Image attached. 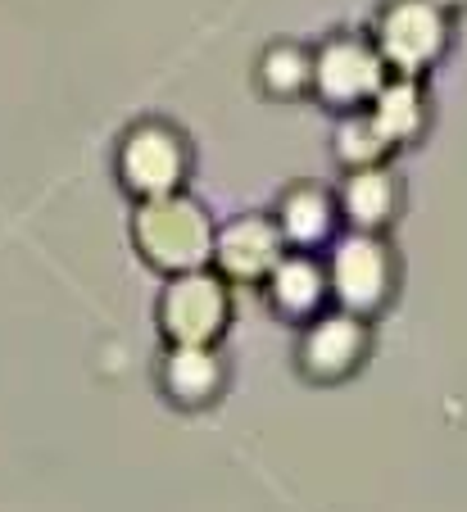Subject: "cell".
<instances>
[{"label": "cell", "mask_w": 467, "mask_h": 512, "mask_svg": "<svg viewBox=\"0 0 467 512\" xmlns=\"http://www.w3.org/2000/svg\"><path fill=\"white\" fill-rule=\"evenodd\" d=\"M341 209L350 223L363 227V232H368V227H381L390 213H395V186H390V177L381 173V168H359L341 195Z\"/></svg>", "instance_id": "obj_12"}, {"label": "cell", "mask_w": 467, "mask_h": 512, "mask_svg": "<svg viewBox=\"0 0 467 512\" xmlns=\"http://www.w3.org/2000/svg\"><path fill=\"white\" fill-rule=\"evenodd\" d=\"M268 295L286 318H313L327 304L331 281L313 259H277V268L268 272Z\"/></svg>", "instance_id": "obj_9"}, {"label": "cell", "mask_w": 467, "mask_h": 512, "mask_svg": "<svg viewBox=\"0 0 467 512\" xmlns=\"http://www.w3.org/2000/svg\"><path fill=\"white\" fill-rule=\"evenodd\" d=\"M118 173L141 200H159L182 182V141L168 127H137L118 150Z\"/></svg>", "instance_id": "obj_4"}, {"label": "cell", "mask_w": 467, "mask_h": 512, "mask_svg": "<svg viewBox=\"0 0 467 512\" xmlns=\"http://www.w3.org/2000/svg\"><path fill=\"white\" fill-rule=\"evenodd\" d=\"M336 223V200L318 186H300V191L286 195V209H282V241L286 245H300V250H313L322 245V236L331 232Z\"/></svg>", "instance_id": "obj_11"}, {"label": "cell", "mask_w": 467, "mask_h": 512, "mask_svg": "<svg viewBox=\"0 0 467 512\" xmlns=\"http://www.w3.org/2000/svg\"><path fill=\"white\" fill-rule=\"evenodd\" d=\"M331 300L341 304L345 313H377L390 295V281H395V268H390V254L381 250V241L372 236H350L345 245H336V259H331Z\"/></svg>", "instance_id": "obj_2"}, {"label": "cell", "mask_w": 467, "mask_h": 512, "mask_svg": "<svg viewBox=\"0 0 467 512\" xmlns=\"http://www.w3.org/2000/svg\"><path fill=\"white\" fill-rule=\"evenodd\" d=\"M313 82L331 105H359L381 91V55L359 41H336L313 64Z\"/></svg>", "instance_id": "obj_7"}, {"label": "cell", "mask_w": 467, "mask_h": 512, "mask_svg": "<svg viewBox=\"0 0 467 512\" xmlns=\"http://www.w3.org/2000/svg\"><path fill=\"white\" fill-rule=\"evenodd\" d=\"M368 354V331H363L359 313H331V318H318L304 336V372L318 381H336V377H350L354 368L363 363Z\"/></svg>", "instance_id": "obj_5"}, {"label": "cell", "mask_w": 467, "mask_h": 512, "mask_svg": "<svg viewBox=\"0 0 467 512\" xmlns=\"http://www.w3.org/2000/svg\"><path fill=\"white\" fill-rule=\"evenodd\" d=\"M137 245L155 268L182 277L214 254V232L195 204L159 195V200H146V209L137 213Z\"/></svg>", "instance_id": "obj_1"}, {"label": "cell", "mask_w": 467, "mask_h": 512, "mask_svg": "<svg viewBox=\"0 0 467 512\" xmlns=\"http://www.w3.org/2000/svg\"><path fill=\"white\" fill-rule=\"evenodd\" d=\"M227 322V290L214 277L182 272L164 295V331L173 345H209Z\"/></svg>", "instance_id": "obj_3"}, {"label": "cell", "mask_w": 467, "mask_h": 512, "mask_svg": "<svg viewBox=\"0 0 467 512\" xmlns=\"http://www.w3.org/2000/svg\"><path fill=\"white\" fill-rule=\"evenodd\" d=\"M164 386L182 408H205L223 386V372L209 345H177L164 363Z\"/></svg>", "instance_id": "obj_10"}, {"label": "cell", "mask_w": 467, "mask_h": 512, "mask_svg": "<svg viewBox=\"0 0 467 512\" xmlns=\"http://www.w3.org/2000/svg\"><path fill=\"white\" fill-rule=\"evenodd\" d=\"M282 245H286L282 241V227L263 223V218H241V223H232L214 241V254H218V263L227 268V277L259 281V277H268V272L277 268Z\"/></svg>", "instance_id": "obj_8"}, {"label": "cell", "mask_w": 467, "mask_h": 512, "mask_svg": "<svg viewBox=\"0 0 467 512\" xmlns=\"http://www.w3.org/2000/svg\"><path fill=\"white\" fill-rule=\"evenodd\" d=\"M440 37H445V28H440L431 5L399 0L395 10L386 14V23H381V59L404 68V73H418V68H427L436 59Z\"/></svg>", "instance_id": "obj_6"}]
</instances>
